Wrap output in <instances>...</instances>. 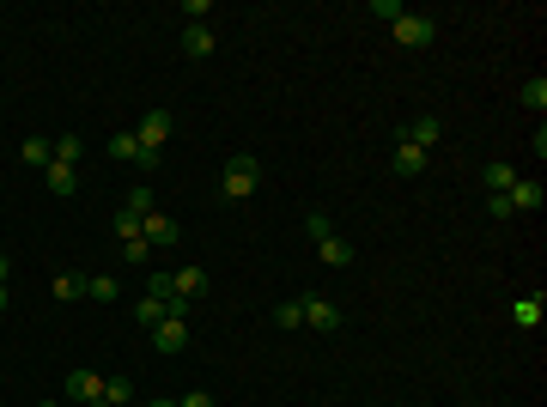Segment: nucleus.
<instances>
[{
  "mask_svg": "<svg viewBox=\"0 0 547 407\" xmlns=\"http://www.w3.org/2000/svg\"><path fill=\"white\" fill-rule=\"evenodd\" d=\"M152 346H159V353H182V346H189V323H182V316H164V323L152 328Z\"/></svg>",
  "mask_w": 547,
  "mask_h": 407,
  "instance_id": "8",
  "label": "nucleus"
},
{
  "mask_svg": "<svg viewBox=\"0 0 547 407\" xmlns=\"http://www.w3.org/2000/svg\"><path fill=\"white\" fill-rule=\"evenodd\" d=\"M220 189H225V201H249V195L262 189V164L249 159V152L231 159V164H225V177H220Z\"/></svg>",
  "mask_w": 547,
  "mask_h": 407,
  "instance_id": "1",
  "label": "nucleus"
},
{
  "mask_svg": "<svg viewBox=\"0 0 547 407\" xmlns=\"http://www.w3.org/2000/svg\"><path fill=\"white\" fill-rule=\"evenodd\" d=\"M6 267H13V262H6V256H0V286H6Z\"/></svg>",
  "mask_w": 547,
  "mask_h": 407,
  "instance_id": "32",
  "label": "nucleus"
},
{
  "mask_svg": "<svg viewBox=\"0 0 547 407\" xmlns=\"http://www.w3.org/2000/svg\"><path fill=\"white\" fill-rule=\"evenodd\" d=\"M304 231H310V244H323V237H335V219L328 213H304Z\"/></svg>",
  "mask_w": 547,
  "mask_h": 407,
  "instance_id": "25",
  "label": "nucleus"
},
{
  "mask_svg": "<svg viewBox=\"0 0 547 407\" xmlns=\"http://www.w3.org/2000/svg\"><path fill=\"white\" fill-rule=\"evenodd\" d=\"M146 407H177V402H146Z\"/></svg>",
  "mask_w": 547,
  "mask_h": 407,
  "instance_id": "33",
  "label": "nucleus"
},
{
  "mask_svg": "<svg viewBox=\"0 0 547 407\" xmlns=\"http://www.w3.org/2000/svg\"><path fill=\"white\" fill-rule=\"evenodd\" d=\"M134 402V377H103V407Z\"/></svg>",
  "mask_w": 547,
  "mask_h": 407,
  "instance_id": "16",
  "label": "nucleus"
},
{
  "mask_svg": "<svg viewBox=\"0 0 547 407\" xmlns=\"http://www.w3.org/2000/svg\"><path fill=\"white\" fill-rule=\"evenodd\" d=\"M511 323H517V328H542V292L517 298V305H511Z\"/></svg>",
  "mask_w": 547,
  "mask_h": 407,
  "instance_id": "12",
  "label": "nucleus"
},
{
  "mask_svg": "<svg viewBox=\"0 0 547 407\" xmlns=\"http://www.w3.org/2000/svg\"><path fill=\"white\" fill-rule=\"evenodd\" d=\"M177 407H213V395H207V389H189V395H182Z\"/></svg>",
  "mask_w": 547,
  "mask_h": 407,
  "instance_id": "31",
  "label": "nucleus"
},
{
  "mask_svg": "<svg viewBox=\"0 0 547 407\" xmlns=\"http://www.w3.org/2000/svg\"><path fill=\"white\" fill-rule=\"evenodd\" d=\"M164 316H171V310H164L159 298H141V305H134V323H141V328H159Z\"/></svg>",
  "mask_w": 547,
  "mask_h": 407,
  "instance_id": "20",
  "label": "nucleus"
},
{
  "mask_svg": "<svg viewBox=\"0 0 547 407\" xmlns=\"http://www.w3.org/2000/svg\"><path fill=\"white\" fill-rule=\"evenodd\" d=\"M110 231H116L122 244H128V237H141V213H128V207H122L116 219H110Z\"/></svg>",
  "mask_w": 547,
  "mask_h": 407,
  "instance_id": "24",
  "label": "nucleus"
},
{
  "mask_svg": "<svg viewBox=\"0 0 547 407\" xmlns=\"http://www.w3.org/2000/svg\"><path fill=\"white\" fill-rule=\"evenodd\" d=\"M396 170H402V177H420V170H425V152H420V146H396Z\"/></svg>",
  "mask_w": 547,
  "mask_h": 407,
  "instance_id": "17",
  "label": "nucleus"
},
{
  "mask_svg": "<svg viewBox=\"0 0 547 407\" xmlns=\"http://www.w3.org/2000/svg\"><path fill=\"white\" fill-rule=\"evenodd\" d=\"M511 183H517V170H511V164H486V189H493V195H505Z\"/></svg>",
  "mask_w": 547,
  "mask_h": 407,
  "instance_id": "23",
  "label": "nucleus"
},
{
  "mask_svg": "<svg viewBox=\"0 0 547 407\" xmlns=\"http://www.w3.org/2000/svg\"><path fill=\"white\" fill-rule=\"evenodd\" d=\"M371 13H377V19H389V24H396V19H402V13H407V6H402V0H371Z\"/></svg>",
  "mask_w": 547,
  "mask_h": 407,
  "instance_id": "30",
  "label": "nucleus"
},
{
  "mask_svg": "<svg viewBox=\"0 0 547 407\" xmlns=\"http://www.w3.org/2000/svg\"><path fill=\"white\" fill-rule=\"evenodd\" d=\"M73 189H80V177H73V164H49V195H61V201H67Z\"/></svg>",
  "mask_w": 547,
  "mask_h": 407,
  "instance_id": "14",
  "label": "nucleus"
},
{
  "mask_svg": "<svg viewBox=\"0 0 547 407\" xmlns=\"http://www.w3.org/2000/svg\"><path fill=\"white\" fill-rule=\"evenodd\" d=\"M128 213H141V219H146V213H152V189H134V195H128Z\"/></svg>",
  "mask_w": 547,
  "mask_h": 407,
  "instance_id": "29",
  "label": "nucleus"
},
{
  "mask_svg": "<svg viewBox=\"0 0 547 407\" xmlns=\"http://www.w3.org/2000/svg\"><path fill=\"white\" fill-rule=\"evenodd\" d=\"M141 237H146L152 249H177V244H182V225L171 219V213H159V207H152V213L141 219Z\"/></svg>",
  "mask_w": 547,
  "mask_h": 407,
  "instance_id": "3",
  "label": "nucleus"
},
{
  "mask_svg": "<svg viewBox=\"0 0 547 407\" xmlns=\"http://www.w3.org/2000/svg\"><path fill=\"white\" fill-rule=\"evenodd\" d=\"M85 159V141H80V134H61V141H55V164H80Z\"/></svg>",
  "mask_w": 547,
  "mask_h": 407,
  "instance_id": "19",
  "label": "nucleus"
},
{
  "mask_svg": "<svg viewBox=\"0 0 547 407\" xmlns=\"http://www.w3.org/2000/svg\"><path fill=\"white\" fill-rule=\"evenodd\" d=\"M85 298H92V305H116V298H122L116 274H92V280H85Z\"/></svg>",
  "mask_w": 547,
  "mask_h": 407,
  "instance_id": "11",
  "label": "nucleus"
},
{
  "mask_svg": "<svg viewBox=\"0 0 547 407\" xmlns=\"http://www.w3.org/2000/svg\"><path fill=\"white\" fill-rule=\"evenodd\" d=\"M122 262H152V244H146V237H128V244H122Z\"/></svg>",
  "mask_w": 547,
  "mask_h": 407,
  "instance_id": "27",
  "label": "nucleus"
},
{
  "mask_svg": "<svg viewBox=\"0 0 547 407\" xmlns=\"http://www.w3.org/2000/svg\"><path fill=\"white\" fill-rule=\"evenodd\" d=\"M43 407H55V402H43Z\"/></svg>",
  "mask_w": 547,
  "mask_h": 407,
  "instance_id": "35",
  "label": "nucleus"
},
{
  "mask_svg": "<svg viewBox=\"0 0 547 407\" xmlns=\"http://www.w3.org/2000/svg\"><path fill=\"white\" fill-rule=\"evenodd\" d=\"M389 37L402 43V49H432V43H438V19H425V13H402V19L389 24Z\"/></svg>",
  "mask_w": 547,
  "mask_h": 407,
  "instance_id": "2",
  "label": "nucleus"
},
{
  "mask_svg": "<svg viewBox=\"0 0 547 407\" xmlns=\"http://www.w3.org/2000/svg\"><path fill=\"white\" fill-rule=\"evenodd\" d=\"M55 298H61V305L85 298V274H61V280H55Z\"/></svg>",
  "mask_w": 547,
  "mask_h": 407,
  "instance_id": "22",
  "label": "nucleus"
},
{
  "mask_svg": "<svg viewBox=\"0 0 547 407\" xmlns=\"http://www.w3.org/2000/svg\"><path fill=\"white\" fill-rule=\"evenodd\" d=\"M317 256H323L328 267H347V262H353V244H347V237H323V244H317Z\"/></svg>",
  "mask_w": 547,
  "mask_h": 407,
  "instance_id": "15",
  "label": "nucleus"
},
{
  "mask_svg": "<svg viewBox=\"0 0 547 407\" xmlns=\"http://www.w3.org/2000/svg\"><path fill=\"white\" fill-rule=\"evenodd\" d=\"M274 323H280V328H304V310H298V298H292V305H280V310H274Z\"/></svg>",
  "mask_w": 547,
  "mask_h": 407,
  "instance_id": "28",
  "label": "nucleus"
},
{
  "mask_svg": "<svg viewBox=\"0 0 547 407\" xmlns=\"http://www.w3.org/2000/svg\"><path fill=\"white\" fill-rule=\"evenodd\" d=\"M134 141H141L146 152H164V141H171V116H164V110H152V116L134 128Z\"/></svg>",
  "mask_w": 547,
  "mask_h": 407,
  "instance_id": "7",
  "label": "nucleus"
},
{
  "mask_svg": "<svg viewBox=\"0 0 547 407\" xmlns=\"http://www.w3.org/2000/svg\"><path fill=\"white\" fill-rule=\"evenodd\" d=\"M298 310H304V323H310V328H323V334H335V328H341V310H335V298H323V292L298 298Z\"/></svg>",
  "mask_w": 547,
  "mask_h": 407,
  "instance_id": "4",
  "label": "nucleus"
},
{
  "mask_svg": "<svg viewBox=\"0 0 547 407\" xmlns=\"http://www.w3.org/2000/svg\"><path fill=\"white\" fill-rule=\"evenodd\" d=\"M19 152H24V164H43V170H49V164H55V146L43 141V134H31V141H24Z\"/></svg>",
  "mask_w": 547,
  "mask_h": 407,
  "instance_id": "18",
  "label": "nucleus"
},
{
  "mask_svg": "<svg viewBox=\"0 0 547 407\" xmlns=\"http://www.w3.org/2000/svg\"><path fill=\"white\" fill-rule=\"evenodd\" d=\"M110 159L134 164V159H141V141H134V134H110Z\"/></svg>",
  "mask_w": 547,
  "mask_h": 407,
  "instance_id": "21",
  "label": "nucleus"
},
{
  "mask_svg": "<svg viewBox=\"0 0 547 407\" xmlns=\"http://www.w3.org/2000/svg\"><path fill=\"white\" fill-rule=\"evenodd\" d=\"M0 310H6V286H0Z\"/></svg>",
  "mask_w": 547,
  "mask_h": 407,
  "instance_id": "34",
  "label": "nucleus"
},
{
  "mask_svg": "<svg viewBox=\"0 0 547 407\" xmlns=\"http://www.w3.org/2000/svg\"><path fill=\"white\" fill-rule=\"evenodd\" d=\"M505 201H511V213H542V183L535 177H517L505 189Z\"/></svg>",
  "mask_w": 547,
  "mask_h": 407,
  "instance_id": "6",
  "label": "nucleus"
},
{
  "mask_svg": "<svg viewBox=\"0 0 547 407\" xmlns=\"http://www.w3.org/2000/svg\"><path fill=\"white\" fill-rule=\"evenodd\" d=\"M67 402L103 407V377H98V371H67Z\"/></svg>",
  "mask_w": 547,
  "mask_h": 407,
  "instance_id": "5",
  "label": "nucleus"
},
{
  "mask_svg": "<svg viewBox=\"0 0 547 407\" xmlns=\"http://www.w3.org/2000/svg\"><path fill=\"white\" fill-rule=\"evenodd\" d=\"M523 103L535 110V116L547 110V80H542V73H535V80H523Z\"/></svg>",
  "mask_w": 547,
  "mask_h": 407,
  "instance_id": "26",
  "label": "nucleus"
},
{
  "mask_svg": "<svg viewBox=\"0 0 547 407\" xmlns=\"http://www.w3.org/2000/svg\"><path fill=\"white\" fill-rule=\"evenodd\" d=\"M182 55H189V62H207V55H213V31H207V24H189V31H182Z\"/></svg>",
  "mask_w": 547,
  "mask_h": 407,
  "instance_id": "10",
  "label": "nucleus"
},
{
  "mask_svg": "<svg viewBox=\"0 0 547 407\" xmlns=\"http://www.w3.org/2000/svg\"><path fill=\"white\" fill-rule=\"evenodd\" d=\"M438 134H444V128H438V116H414V122H407V146H420V152H432V146H438Z\"/></svg>",
  "mask_w": 547,
  "mask_h": 407,
  "instance_id": "9",
  "label": "nucleus"
},
{
  "mask_svg": "<svg viewBox=\"0 0 547 407\" xmlns=\"http://www.w3.org/2000/svg\"><path fill=\"white\" fill-rule=\"evenodd\" d=\"M171 280H177V292H182V298H207V274H201V267H177Z\"/></svg>",
  "mask_w": 547,
  "mask_h": 407,
  "instance_id": "13",
  "label": "nucleus"
}]
</instances>
